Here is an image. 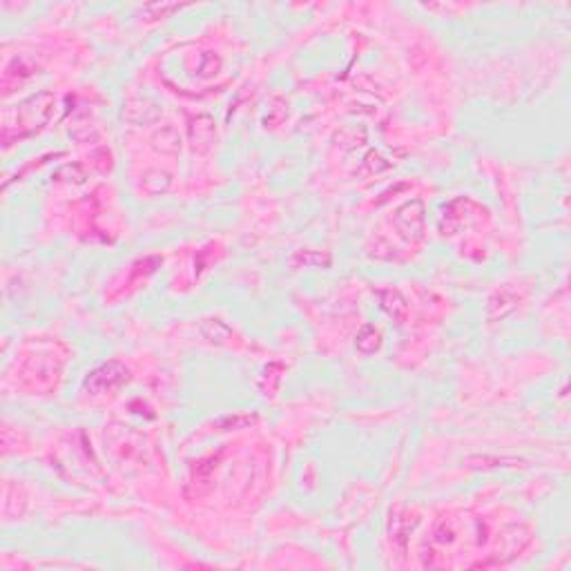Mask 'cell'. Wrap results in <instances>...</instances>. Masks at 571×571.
Instances as JSON below:
<instances>
[{
	"label": "cell",
	"mask_w": 571,
	"mask_h": 571,
	"mask_svg": "<svg viewBox=\"0 0 571 571\" xmlns=\"http://www.w3.org/2000/svg\"><path fill=\"white\" fill-rule=\"evenodd\" d=\"M127 379H130V373L123 364L108 362L85 377V389L94 395H103V393H112L116 389H121Z\"/></svg>",
	"instance_id": "1"
},
{
	"label": "cell",
	"mask_w": 571,
	"mask_h": 571,
	"mask_svg": "<svg viewBox=\"0 0 571 571\" xmlns=\"http://www.w3.org/2000/svg\"><path fill=\"white\" fill-rule=\"evenodd\" d=\"M47 98V94H38L29 98L27 103L21 105V112H19V127L25 130V134H31L33 130L43 127V123H47L49 114H52V108H54V98L47 100L45 105H41L43 100Z\"/></svg>",
	"instance_id": "2"
},
{
	"label": "cell",
	"mask_w": 571,
	"mask_h": 571,
	"mask_svg": "<svg viewBox=\"0 0 571 571\" xmlns=\"http://www.w3.org/2000/svg\"><path fill=\"white\" fill-rule=\"evenodd\" d=\"M214 139V125L208 116H199V119L192 121V145L199 152H206V150L212 145Z\"/></svg>",
	"instance_id": "3"
},
{
	"label": "cell",
	"mask_w": 571,
	"mask_h": 571,
	"mask_svg": "<svg viewBox=\"0 0 571 571\" xmlns=\"http://www.w3.org/2000/svg\"><path fill=\"white\" fill-rule=\"evenodd\" d=\"M422 221H424L422 210H419L415 216H409L407 206H404V208H399L397 214H395V224H397L399 232L404 234V237H409V239L419 237V232H422Z\"/></svg>",
	"instance_id": "4"
},
{
	"label": "cell",
	"mask_w": 571,
	"mask_h": 571,
	"mask_svg": "<svg viewBox=\"0 0 571 571\" xmlns=\"http://www.w3.org/2000/svg\"><path fill=\"white\" fill-rule=\"evenodd\" d=\"M379 332L373 328V326H364L362 332H360V337H357V348L362 352H375L379 348Z\"/></svg>",
	"instance_id": "5"
},
{
	"label": "cell",
	"mask_w": 571,
	"mask_h": 571,
	"mask_svg": "<svg viewBox=\"0 0 571 571\" xmlns=\"http://www.w3.org/2000/svg\"><path fill=\"white\" fill-rule=\"evenodd\" d=\"M379 297H382V306L389 310L395 319H397V313H395V308H399L402 313L407 315V301L402 299V295L397 293V290H384V293H379Z\"/></svg>",
	"instance_id": "6"
}]
</instances>
